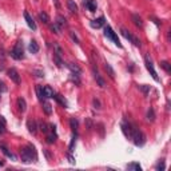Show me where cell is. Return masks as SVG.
<instances>
[{"label":"cell","instance_id":"obj_30","mask_svg":"<svg viewBox=\"0 0 171 171\" xmlns=\"http://www.w3.org/2000/svg\"><path fill=\"white\" fill-rule=\"evenodd\" d=\"M138 88H139V90H140L142 92H143L146 96L148 95V92H150V90H151V87H150V86H146V84H142V86H138Z\"/></svg>","mask_w":171,"mask_h":171},{"label":"cell","instance_id":"obj_1","mask_svg":"<svg viewBox=\"0 0 171 171\" xmlns=\"http://www.w3.org/2000/svg\"><path fill=\"white\" fill-rule=\"evenodd\" d=\"M21 160L24 163H31V162H38V153L35 150V146L32 144H27L26 147L20 150Z\"/></svg>","mask_w":171,"mask_h":171},{"label":"cell","instance_id":"obj_38","mask_svg":"<svg viewBox=\"0 0 171 171\" xmlns=\"http://www.w3.org/2000/svg\"><path fill=\"white\" fill-rule=\"evenodd\" d=\"M50 28H51V31H52L54 33H56V35H59V33H60V28L56 26V23L51 24V26H50Z\"/></svg>","mask_w":171,"mask_h":171},{"label":"cell","instance_id":"obj_34","mask_svg":"<svg viewBox=\"0 0 171 171\" xmlns=\"http://www.w3.org/2000/svg\"><path fill=\"white\" fill-rule=\"evenodd\" d=\"M147 120L150 122H154L155 120V112H154V108H150L147 111Z\"/></svg>","mask_w":171,"mask_h":171},{"label":"cell","instance_id":"obj_5","mask_svg":"<svg viewBox=\"0 0 171 171\" xmlns=\"http://www.w3.org/2000/svg\"><path fill=\"white\" fill-rule=\"evenodd\" d=\"M104 36H106V38H108L110 40H112V42H114L119 48H122V44H120L119 39H118L116 33L112 31V28L110 27V26H106V27H104Z\"/></svg>","mask_w":171,"mask_h":171},{"label":"cell","instance_id":"obj_45","mask_svg":"<svg viewBox=\"0 0 171 171\" xmlns=\"http://www.w3.org/2000/svg\"><path fill=\"white\" fill-rule=\"evenodd\" d=\"M6 132V124H0V134H4Z\"/></svg>","mask_w":171,"mask_h":171},{"label":"cell","instance_id":"obj_26","mask_svg":"<svg viewBox=\"0 0 171 171\" xmlns=\"http://www.w3.org/2000/svg\"><path fill=\"white\" fill-rule=\"evenodd\" d=\"M70 126H71L72 131L76 132V130H78V126H79L78 119H76V118H71V119H70Z\"/></svg>","mask_w":171,"mask_h":171},{"label":"cell","instance_id":"obj_41","mask_svg":"<svg viewBox=\"0 0 171 171\" xmlns=\"http://www.w3.org/2000/svg\"><path fill=\"white\" fill-rule=\"evenodd\" d=\"M131 43H132V44H134V45H135V47H140V45H142L140 40H139V39H138V38H136V36H134V38H132Z\"/></svg>","mask_w":171,"mask_h":171},{"label":"cell","instance_id":"obj_7","mask_svg":"<svg viewBox=\"0 0 171 171\" xmlns=\"http://www.w3.org/2000/svg\"><path fill=\"white\" fill-rule=\"evenodd\" d=\"M7 74H8L9 79H11L13 83L20 84V75H19V72H18V70H16V68H9Z\"/></svg>","mask_w":171,"mask_h":171},{"label":"cell","instance_id":"obj_19","mask_svg":"<svg viewBox=\"0 0 171 171\" xmlns=\"http://www.w3.org/2000/svg\"><path fill=\"white\" fill-rule=\"evenodd\" d=\"M18 107L21 112H24L27 110V103H26V99H24V98H19L18 99Z\"/></svg>","mask_w":171,"mask_h":171},{"label":"cell","instance_id":"obj_48","mask_svg":"<svg viewBox=\"0 0 171 171\" xmlns=\"http://www.w3.org/2000/svg\"><path fill=\"white\" fill-rule=\"evenodd\" d=\"M55 4H56V7H59V0H54Z\"/></svg>","mask_w":171,"mask_h":171},{"label":"cell","instance_id":"obj_17","mask_svg":"<svg viewBox=\"0 0 171 171\" xmlns=\"http://www.w3.org/2000/svg\"><path fill=\"white\" fill-rule=\"evenodd\" d=\"M67 67H68V68L71 70V72H74V74H78V75H80V74H82V70H80V67H79L78 64L68 63V64H67Z\"/></svg>","mask_w":171,"mask_h":171},{"label":"cell","instance_id":"obj_14","mask_svg":"<svg viewBox=\"0 0 171 171\" xmlns=\"http://www.w3.org/2000/svg\"><path fill=\"white\" fill-rule=\"evenodd\" d=\"M28 50H30L31 54H38L39 52V44L35 40H31L30 44H28Z\"/></svg>","mask_w":171,"mask_h":171},{"label":"cell","instance_id":"obj_31","mask_svg":"<svg viewBox=\"0 0 171 171\" xmlns=\"http://www.w3.org/2000/svg\"><path fill=\"white\" fill-rule=\"evenodd\" d=\"M39 19H40V20H42L44 24H48V23H50V18H48V15L45 13V12H40V13H39Z\"/></svg>","mask_w":171,"mask_h":171},{"label":"cell","instance_id":"obj_37","mask_svg":"<svg viewBox=\"0 0 171 171\" xmlns=\"http://www.w3.org/2000/svg\"><path fill=\"white\" fill-rule=\"evenodd\" d=\"M54 50H55V55H57V56H62L63 55V51H62V48L59 47L57 43H54Z\"/></svg>","mask_w":171,"mask_h":171},{"label":"cell","instance_id":"obj_29","mask_svg":"<svg viewBox=\"0 0 171 171\" xmlns=\"http://www.w3.org/2000/svg\"><path fill=\"white\" fill-rule=\"evenodd\" d=\"M127 168H128V170H135V171H140L142 170V166L139 165V163H130L128 166H127Z\"/></svg>","mask_w":171,"mask_h":171},{"label":"cell","instance_id":"obj_20","mask_svg":"<svg viewBox=\"0 0 171 171\" xmlns=\"http://www.w3.org/2000/svg\"><path fill=\"white\" fill-rule=\"evenodd\" d=\"M42 103H43V111H44L47 115H51V112H52L51 103L47 102V100H44V102H42Z\"/></svg>","mask_w":171,"mask_h":171},{"label":"cell","instance_id":"obj_44","mask_svg":"<svg viewBox=\"0 0 171 171\" xmlns=\"http://www.w3.org/2000/svg\"><path fill=\"white\" fill-rule=\"evenodd\" d=\"M165 163L163 162H160V163H158V165H156V170H165Z\"/></svg>","mask_w":171,"mask_h":171},{"label":"cell","instance_id":"obj_12","mask_svg":"<svg viewBox=\"0 0 171 171\" xmlns=\"http://www.w3.org/2000/svg\"><path fill=\"white\" fill-rule=\"evenodd\" d=\"M67 7H68V11L71 13H78V6L74 0H67Z\"/></svg>","mask_w":171,"mask_h":171},{"label":"cell","instance_id":"obj_36","mask_svg":"<svg viewBox=\"0 0 171 171\" xmlns=\"http://www.w3.org/2000/svg\"><path fill=\"white\" fill-rule=\"evenodd\" d=\"M71 80L74 82L76 86H79V84H80V79H79L78 74H74V72H71Z\"/></svg>","mask_w":171,"mask_h":171},{"label":"cell","instance_id":"obj_47","mask_svg":"<svg viewBox=\"0 0 171 171\" xmlns=\"http://www.w3.org/2000/svg\"><path fill=\"white\" fill-rule=\"evenodd\" d=\"M0 59L4 60V51H3V50H0Z\"/></svg>","mask_w":171,"mask_h":171},{"label":"cell","instance_id":"obj_33","mask_svg":"<svg viewBox=\"0 0 171 171\" xmlns=\"http://www.w3.org/2000/svg\"><path fill=\"white\" fill-rule=\"evenodd\" d=\"M56 134H55V131L52 132V134H47V142L48 143H55V140H56Z\"/></svg>","mask_w":171,"mask_h":171},{"label":"cell","instance_id":"obj_4","mask_svg":"<svg viewBox=\"0 0 171 171\" xmlns=\"http://www.w3.org/2000/svg\"><path fill=\"white\" fill-rule=\"evenodd\" d=\"M135 130H136L135 124L130 123V122H123V123H122V131H123V134H124V136H126V138L131 139L132 138V134L135 132Z\"/></svg>","mask_w":171,"mask_h":171},{"label":"cell","instance_id":"obj_35","mask_svg":"<svg viewBox=\"0 0 171 171\" xmlns=\"http://www.w3.org/2000/svg\"><path fill=\"white\" fill-rule=\"evenodd\" d=\"M38 128H39L42 132H44V134H48V124L44 123V122H40V124H39Z\"/></svg>","mask_w":171,"mask_h":171},{"label":"cell","instance_id":"obj_8","mask_svg":"<svg viewBox=\"0 0 171 171\" xmlns=\"http://www.w3.org/2000/svg\"><path fill=\"white\" fill-rule=\"evenodd\" d=\"M24 19H26V21H27V26L31 28L32 31H36V24H35V21H33V19L31 18V15L28 13L27 11L24 12Z\"/></svg>","mask_w":171,"mask_h":171},{"label":"cell","instance_id":"obj_13","mask_svg":"<svg viewBox=\"0 0 171 171\" xmlns=\"http://www.w3.org/2000/svg\"><path fill=\"white\" fill-rule=\"evenodd\" d=\"M55 23H56V26L59 28H64L67 26V20H66V18H64V16H62V15H57L56 16V21H55Z\"/></svg>","mask_w":171,"mask_h":171},{"label":"cell","instance_id":"obj_24","mask_svg":"<svg viewBox=\"0 0 171 171\" xmlns=\"http://www.w3.org/2000/svg\"><path fill=\"white\" fill-rule=\"evenodd\" d=\"M0 148H1V151H3V153L6 154V155L8 156V158H11V159H13V160L16 159V156L13 155V154L11 153V151H8V148H7L6 146H4V144H0Z\"/></svg>","mask_w":171,"mask_h":171},{"label":"cell","instance_id":"obj_16","mask_svg":"<svg viewBox=\"0 0 171 171\" xmlns=\"http://www.w3.org/2000/svg\"><path fill=\"white\" fill-rule=\"evenodd\" d=\"M132 21H134V24L136 27H143V20H142V18L138 13H132Z\"/></svg>","mask_w":171,"mask_h":171},{"label":"cell","instance_id":"obj_18","mask_svg":"<svg viewBox=\"0 0 171 171\" xmlns=\"http://www.w3.org/2000/svg\"><path fill=\"white\" fill-rule=\"evenodd\" d=\"M36 95H38V98H39L40 102H43V100L45 99V96H44V90H43V86H36Z\"/></svg>","mask_w":171,"mask_h":171},{"label":"cell","instance_id":"obj_9","mask_svg":"<svg viewBox=\"0 0 171 171\" xmlns=\"http://www.w3.org/2000/svg\"><path fill=\"white\" fill-rule=\"evenodd\" d=\"M27 128L28 131L31 132V134H36V131H38V124H36V122L33 119H28L27 120Z\"/></svg>","mask_w":171,"mask_h":171},{"label":"cell","instance_id":"obj_25","mask_svg":"<svg viewBox=\"0 0 171 171\" xmlns=\"http://www.w3.org/2000/svg\"><path fill=\"white\" fill-rule=\"evenodd\" d=\"M104 68H106V71L108 72L110 78L114 79V78H115V71H114V68L111 67V64H110V63H106V64H104Z\"/></svg>","mask_w":171,"mask_h":171},{"label":"cell","instance_id":"obj_32","mask_svg":"<svg viewBox=\"0 0 171 171\" xmlns=\"http://www.w3.org/2000/svg\"><path fill=\"white\" fill-rule=\"evenodd\" d=\"M54 62H55V64H56L59 68L60 67H63V64H64L63 60H62V56H57V55H55V54H54Z\"/></svg>","mask_w":171,"mask_h":171},{"label":"cell","instance_id":"obj_2","mask_svg":"<svg viewBox=\"0 0 171 171\" xmlns=\"http://www.w3.org/2000/svg\"><path fill=\"white\" fill-rule=\"evenodd\" d=\"M11 56L16 60L24 59V50H23V42H21V40H19V42L15 44V47L12 48Z\"/></svg>","mask_w":171,"mask_h":171},{"label":"cell","instance_id":"obj_6","mask_svg":"<svg viewBox=\"0 0 171 171\" xmlns=\"http://www.w3.org/2000/svg\"><path fill=\"white\" fill-rule=\"evenodd\" d=\"M144 64H146V68L148 70V72L151 74V76H153L154 80L159 82V76L156 75V71H155V68H154V64H153V62H151V59L148 57V55L144 56Z\"/></svg>","mask_w":171,"mask_h":171},{"label":"cell","instance_id":"obj_22","mask_svg":"<svg viewBox=\"0 0 171 171\" xmlns=\"http://www.w3.org/2000/svg\"><path fill=\"white\" fill-rule=\"evenodd\" d=\"M43 90H44V96H45V98H54L55 92H54V90H52L50 86H45V87H43Z\"/></svg>","mask_w":171,"mask_h":171},{"label":"cell","instance_id":"obj_15","mask_svg":"<svg viewBox=\"0 0 171 171\" xmlns=\"http://www.w3.org/2000/svg\"><path fill=\"white\" fill-rule=\"evenodd\" d=\"M54 99L56 100L57 103H60V104L63 106V107H68V102L64 99V96L59 95V94H55V95H54Z\"/></svg>","mask_w":171,"mask_h":171},{"label":"cell","instance_id":"obj_23","mask_svg":"<svg viewBox=\"0 0 171 171\" xmlns=\"http://www.w3.org/2000/svg\"><path fill=\"white\" fill-rule=\"evenodd\" d=\"M76 140H78V134H76V132H74L72 139H71V143H70V146H68L70 153H72V151H74V147H75V144H76Z\"/></svg>","mask_w":171,"mask_h":171},{"label":"cell","instance_id":"obj_40","mask_svg":"<svg viewBox=\"0 0 171 171\" xmlns=\"http://www.w3.org/2000/svg\"><path fill=\"white\" fill-rule=\"evenodd\" d=\"M92 104H94V108H96V110H100V108H102L100 102L96 99V98H94V99H92Z\"/></svg>","mask_w":171,"mask_h":171},{"label":"cell","instance_id":"obj_42","mask_svg":"<svg viewBox=\"0 0 171 171\" xmlns=\"http://www.w3.org/2000/svg\"><path fill=\"white\" fill-rule=\"evenodd\" d=\"M33 74H36V76H39V78H43V76H44V72L40 71V70H33Z\"/></svg>","mask_w":171,"mask_h":171},{"label":"cell","instance_id":"obj_21","mask_svg":"<svg viewBox=\"0 0 171 171\" xmlns=\"http://www.w3.org/2000/svg\"><path fill=\"white\" fill-rule=\"evenodd\" d=\"M94 76H95V80L98 82V84H99V87H104L106 86V83H104V80H103L102 79V76L99 75V74H98V71H95V70H94Z\"/></svg>","mask_w":171,"mask_h":171},{"label":"cell","instance_id":"obj_3","mask_svg":"<svg viewBox=\"0 0 171 171\" xmlns=\"http://www.w3.org/2000/svg\"><path fill=\"white\" fill-rule=\"evenodd\" d=\"M131 139H132V142H134V144H135V146H139V147H142V146L146 143V135L138 128H136L135 132L132 134Z\"/></svg>","mask_w":171,"mask_h":171},{"label":"cell","instance_id":"obj_28","mask_svg":"<svg viewBox=\"0 0 171 171\" xmlns=\"http://www.w3.org/2000/svg\"><path fill=\"white\" fill-rule=\"evenodd\" d=\"M120 33H122V35H123L127 40H130V42H131L132 38H134V35H131V33H130L128 31L126 30V28H122V30H120Z\"/></svg>","mask_w":171,"mask_h":171},{"label":"cell","instance_id":"obj_43","mask_svg":"<svg viewBox=\"0 0 171 171\" xmlns=\"http://www.w3.org/2000/svg\"><path fill=\"white\" fill-rule=\"evenodd\" d=\"M67 158H68V160H70V163H71V165H75V158H74L71 154H68V155H67Z\"/></svg>","mask_w":171,"mask_h":171},{"label":"cell","instance_id":"obj_46","mask_svg":"<svg viewBox=\"0 0 171 171\" xmlns=\"http://www.w3.org/2000/svg\"><path fill=\"white\" fill-rule=\"evenodd\" d=\"M151 19H153V20H154V23H155L156 26H160V21L158 20V19H156V18H154V16H151Z\"/></svg>","mask_w":171,"mask_h":171},{"label":"cell","instance_id":"obj_27","mask_svg":"<svg viewBox=\"0 0 171 171\" xmlns=\"http://www.w3.org/2000/svg\"><path fill=\"white\" fill-rule=\"evenodd\" d=\"M160 67H162V68L165 70L167 74H170V72H171V64L168 63L167 60H162V62H160Z\"/></svg>","mask_w":171,"mask_h":171},{"label":"cell","instance_id":"obj_10","mask_svg":"<svg viewBox=\"0 0 171 171\" xmlns=\"http://www.w3.org/2000/svg\"><path fill=\"white\" fill-rule=\"evenodd\" d=\"M104 26V18L100 16V18L95 19V20H91V27L92 28H100Z\"/></svg>","mask_w":171,"mask_h":171},{"label":"cell","instance_id":"obj_11","mask_svg":"<svg viewBox=\"0 0 171 171\" xmlns=\"http://www.w3.org/2000/svg\"><path fill=\"white\" fill-rule=\"evenodd\" d=\"M84 6L87 7V9L90 12H95L96 8H98V4H96V0H87L86 3H84Z\"/></svg>","mask_w":171,"mask_h":171},{"label":"cell","instance_id":"obj_39","mask_svg":"<svg viewBox=\"0 0 171 171\" xmlns=\"http://www.w3.org/2000/svg\"><path fill=\"white\" fill-rule=\"evenodd\" d=\"M70 35H71V39L74 40V42L76 43V44H80V40H79V38H78V35H76L75 32H74V31H71V32H70Z\"/></svg>","mask_w":171,"mask_h":171}]
</instances>
